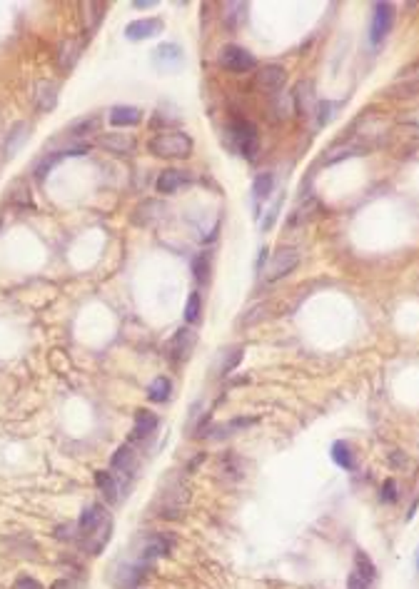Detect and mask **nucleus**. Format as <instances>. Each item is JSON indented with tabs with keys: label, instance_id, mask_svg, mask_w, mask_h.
<instances>
[{
	"label": "nucleus",
	"instance_id": "obj_1",
	"mask_svg": "<svg viewBox=\"0 0 419 589\" xmlns=\"http://www.w3.org/2000/svg\"><path fill=\"white\" fill-rule=\"evenodd\" d=\"M150 153H155L158 158H173V160H185L192 153V137H187L185 132H160L150 140Z\"/></svg>",
	"mask_w": 419,
	"mask_h": 589
},
{
	"label": "nucleus",
	"instance_id": "obj_2",
	"mask_svg": "<svg viewBox=\"0 0 419 589\" xmlns=\"http://www.w3.org/2000/svg\"><path fill=\"white\" fill-rule=\"evenodd\" d=\"M230 142L245 160H255L260 153V132L250 120H235L230 125Z\"/></svg>",
	"mask_w": 419,
	"mask_h": 589
},
{
	"label": "nucleus",
	"instance_id": "obj_3",
	"mask_svg": "<svg viewBox=\"0 0 419 589\" xmlns=\"http://www.w3.org/2000/svg\"><path fill=\"white\" fill-rule=\"evenodd\" d=\"M297 265H300V253H297L295 248H280L270 260H267L262 275H265L267 282H277V280H282V277H287L290 272H295Z\"/></svg>",
	"mask_w": 419,
	"mask_h": 589
},
{
	"label": "nucleus",
	"instance_id": "obj_4",
	"mask_svg": "<svg viewBox=\"0 0 419 589\" xmlns=\"http://www.w3.org/2000/svg\"><path fill=\"white\" fill-rule=\"evenodd\" d=\"M217 65L222 68V70L227 73H247L252 70V68L257 65L255 55H252L250 51H245V48L240 46H225L220 53H217Z\"/></svg>",
	"mask_w": 419,
	"mask_h": 589
},
{
	"label": "nucleus",
	"instance_id": "obj_5",
	"mask_svg": "<svg viewBox=\"0 0 419 589\" xmlns=\"http://www.w3.org/2000/svg\"><path fill=\"white\" fill-rule=\"evenodd\" d=\"M394 23V8L389 3H374L372 6V21H369V43L379 46L389 36Z\"/></svg>",
	"mask_w": 419,
	"mask_h": 589
},
{
	"label": "nucleus",
	"instance_id": "obj_6",
	"mask_svg": "<svg viewBox=\"0 0 419 589\" xmlns=\"http://www.w3.org/2000/svg\"><path fill=\"white\" fill-rule=\"evenodd\" d=\"M150 60H153V65L160 73H178L185 65L183 48L178 43H163V46H158L153 51V55H150Z\"/></svg>",
	"mask_w": 419,
	"mask_h": 589
},
{
	"label": "nucleus",
	"instance_id": "obj_7",
	"mask_svg": "<svg viewBox=\"0 0 419 589\" xmlns=\"http://www.w3.org/2000/svg\"><path fill=\"white\" fill-rule=\"evenodd\" d=\"M285 83H287V73L282 65H265V68H260L255 75V85L260 87L262 92H267V95L280 92L282 87H285Z\"/></svg>",
	"mask_w": 419,
	"mask_h": 589
},
{
	"label": "nucleus",
	"instance_id": "obj_8",
	"mask_svg": "<svg viewBox=\"0 0 419 589\" xmlns=\"http://www.w3.org/2000/svg\"><path fill=\"white\" fill-rule=\"evenodd\" d=\"M163 28H165V23L160 21V18H143V21H133L128 28H125V38L133 43H140V41H148V38L160 36Z\"/></svg>",
	"mask_w": 419,
	"mask_h": 589
},
{
	"label": "nucleus",
	"instance_id": "obj_9",
	"mask_svg": "<svg viewBox=\"0 0 419 589\" xmlns=\"http://www.w3.org/2000/svg\"><path fill=\"white\" fill-rule=\"evenodd\" d=\"M97 145L115 155H133L138 142H135L133 135H125V132H105V135L97 137Z\"/></svg>",
	"mask_w": 419,
	"mask_h": 589
},
{
	"label": "nucleus",
	"instance_id": "obj_10",
	"mask_svg": "<svg viewBox=\"0 0 419 589\" xmlns=\"http://www.w3.org/2000/svg\"><path fill=\"white\" fill-rule=\"evenodd\" d=\"M195 332L187 330V327H183V330L175 332V337L168 342V355L173 357L175 362H185L190 355H192V347H195Z\"/></svg>",
	"mask_w": 419,
	"mask_h": 589
},
{
	"label": "nucleus",
	"instance_id": "obj_11",
	"mask_svg": "<svg viewBox=\"0 0 419 589\" xmlns=\"http://www.w3.org/2000/svg\"><path fill=\"white\" fill-rule=\"evenodd\" d=\"M165 215V205L158 203V200H145L135 208L133 213V223L140 225V228H150V225H158Z\"/></svg>",
	"mask_w": 419,
	"mask_h": 589
},
{
	"label": "nucleus",
	"instance_id": "obj_12",
	"mask_svg": "<svg viewBox=\"0 0 419 589\" xmlns=\"http://www.w3.org/2000/svg\"><path fill=\"white\" fill-rule=\"evenodd\" d=\"M158 415L150 410H138L135 412V422H133V432H130V442H143L158 430Z\"/></svg>",
	"mask_w": 419,
	"mask_h": 589
},
{
	"label": "nucleus",
	"instance_id": "obj_13",
	"mask_svg": "<svg viewBox=\"0 0 419 589\" xmlns=\"http://www.w3.org/2000/svg\"><path fill=\"white\" fill-rule=\"evenodd\" d=\"M82 31L85 36L90 38L92 33L97 31V26L105 18V11H108V3H100V0H90V3H82Z\"/></svg>",
	"mask_w": 419,
	"mask_h": 589
},
{
	"label": "nucleus",
	"instance_id": "obj_14",
	"mask_svg": "<svg viewBox=\"0 0 419 589\" xmlns=\"http://www.w3.org/2000/svg\"><path fill=\"white\" fill-rule=\"evenodd\" d=\"M110 537H113V519H105L100 527L92 529L90 534H85L82 549H85L87 554H100L102 549H105V544L110 542Z\"/></svg>",
	"mask_w": 419,
	"mask_h": 589
},
{
	"label": "nucleus",
	"instance_id": "obj_15",
	"mask_svg": "<svg viewBox=\"0 0 419 589\" xmlns=\"http://www.w3.org/2000/svg\"><path fill=\"white\" fill-rule=\"evenodd\" d=\"M105 519H110L108 517V512H105V507L102 504H87L85 509H82V514H80V519H77V532L85 537V534H90L92 529H97L100 527Z\"/></svg>",
	"mask_w": 419,
	"mask_h": 589
},
{
	"label": "nucleus",
	"instance_id": "obj_16",
	"mask_svg": "<svg viewBox=\"0 0 419 589\" xmlns=\"http://www.w3.org/2000/svg\"><path fill=\"white\" fill-rule=\"evenodd\" d=\"M80 51H82V43L77 41V38H67V41H62L60 51H58V68H60L62 73L72 70V65H75L77 58H80Z\"/></svg>",
	"mask_w": 419,
	"mask_h": 589
},
{
	"label": "nucleus",
	"instance_id": "obj_17",
	"mask_svg": "<svg viewBox=\"0 0 419 589\" xmlns=\"http://www.w3.org/2000/svg\"><path fill=\"white\" fill-rule=\"evenodd\" d=\"M108 120H110V125H115V127L138 125V122L143 120V110H140V107H133V105H115L113 110H110Z\"/></svg>",
	"mask_w": 419,
	"mask_h": 589
},
{
	"label": "nucleus",
	"instance_id": "obj_18",
	"mask_svg": "<svg viewBox=\"0 0 419 589\" xmlns=\"http://www.w3.org/2000/svg\"><path fill=\"white\" fill-rule=\"evenodd\" d=\"M58 105V83L40 80L36 87V107L40 112H50Z\"/></svg>",
	"mask_w": 419,
	"mask_h": 589
},
{
	"label": "nucleus",
	"instance_id": "obj_19",
	"mask_svg": "<svg viewBox=\"0 0 419 589\" xmlns=\"http://www.w3.org/2000/svg\"><path fill=\"white\" fill-rule=\"evenodd\" d=\"M187 180L190 178L183 173V170H163L158 183H155V188H158V193H163V195H173V193H178Z\"/></svg>",
	"mask_w": 419,
	"mask_h": 589
},
{
	"label": "nucleus",
	"instance_id": "obj_20",
	"mask_svg": "<svg viewBox=\"0 0 419 589\" xmlns=\"http://www.w3.org/2000/svg\"><path fill=\"white\" fill-rule=\"evenodd\" d=\"M28 137H31V125H28V122H23V120L16 122V125L11 127V135H8V140H6V155H8V158L18 155V150L26 145Z\"/></svg>",
	"mask_w": 419,
	"mask_h": 589
},
{
	"label": "nucleus",
	"instance_id": "obj_21",
	"mask_svg": "<svg viewBox=\"0 0 419 589\" xmlns=\"http://www.w3.org/2000/svg\"><path fill=\"white\" fill-rule=\"evenodd\" d=\"M170 552V542H168V537H163V534H150L148 539H145V544H143V562H153V559H158V557H163V554H168Z\"/></svg>",
	"mask_w": 419,
	"mask_h": 589
},
{
	"label": "nucleus",
	"instance_id": "obj_22",
	"mask_svg": "<svg viewBox=\"0 0 419 589\" xmlns=\"http://www.w3.org/2000/svg\"><path fill=\"white\" fill-rule=\"evenodd\" d=\"M110 467H113L115 472H120V474L128 477V474L133 472V467H135V450L130 447V445L118 447L115 450V455H113V460H110Z\"/></svg>",
	"mask_w": 419,
	"mask_h": 589
},
{
	"label": "nucleus",
	"instance_id": "obj_23",
	"mask_svg": "<svg viewBox=\"0 0 419 589\" xmlns=\"http://www.w3.org/2000/svg\"><path fill=\"white\" fill-rule=\"evenodd\" d=\"M330 457H332L334 465H337V467H342V469H354V465H357L352 447H349V442H344V440L334 442L332 450H330Z\"/></svg>",
	"mask_w": 419,
	"mask_h": 589
},
{
	"label": "nucleus",
	"instance_id": "obj_24",
	"mask_svg": "<svg viewBox=\"0 0 419 589\" xmlns=\"http://www.w3.org/2000/svg\"><path fill=\"white\" fill-rule=\"evenodd\" d=\"M95 484H97V489H100V492L110 499V502H118L120 484H118V479H115L113 472H108V469H100V472H95Z\"/></svg>",
	"mask_w": 419,
	"mask_h": 589
},
{
	"label": "nucleus",
	"instance_id": "obj_25",
	"mask_svg": "<svg viewBox=\"0 0 419 589\" xmlns=\"http://www.w3.org/2000/svg\"><path fill=\"white\" fill-rule=\"evenodd\" d=\"M170 395H173V382L168 380V377H155L153 382H150L148 387V400L150 402H158V405H163V402L170 400Z\"/></svg>",
	"mask_w": 419,
	"mask_h": 589
},
{
	"label": "nucleus",
	"instance_id": "obj_26",
	"mask_svg": "<svg viewBox=\"0 0 419 589\" xmlns=\"http://www.w3.org/2000/svg\"><path fill=\"white\" fill-rule=\"evenodd\" d=\"M292 102H295V110L300 115H307L310 112V102H312V85L307 80L297 83L295 92H292Z\"/></svg>",
	"mask_w": 419,
	"mask_h": 589
},
{
	"label": "nucleus",
	"instance_id": "obj_27",
	"mask_svg": "<svg viewBox=\"0 0 419 589\" xmlns=\"http://www.w3.org/2000/svg\"><path fill=\"white\" fill-rule=\"evenodd\" d=\"M245 11H247V3H227L225 13H222V23H225V28L235 31V28L245 21Z\"/></svg>",
	"mask_w": 419,
	"mask_h": 589
},
{
	"label": "nucleus",
	"instance_id": "obj_28",
	"mask_svg": "<svg viewBox=\"0 0 419 589\" xmlns=\"http://www.w3.org/2000/svg\"><path fill=\"white\" fill-rule=\"evenodd\" d=\"M272 188H275V178L272 173H260L252 183V195H255V203H262L272 195Z\"/></svg>",
	"mask_w": 419,
	"mask_h": 589
},
{
	"label": "nucleus",
	"instance_id": "obj_29",
	"mask_svg": "<svg viewBox=\"0 0 419 589\" xmlns=\"http://www.w3.org/2000/svg\"><path fill=\"white\" fill-rule=\"evenodd\" d=\"M97 127H100V115H85V117H80V120L70 122V125H67V132H70L72 137H82V135H87V132H95Z\"/></svg>",
	"mask_w": 419,
	"mask_h": 589
},
{
	"label": "nucleus",
	"instance_id": "obj_30",
	"mask_svg": "<svg viewBox=\"0 0 419 589\" xmlns=\"http://www.w3.org/2000/svg\"><path fill=\"white\" fill-rule=\"evenodd\" d=\"M200 315H202V297H200V292H190L187 302H185V320L190 325H195L200 320Z\"/></svg>",
	"mask_w": 419,
	"mask_h": 589
},
{
	"label": "nucleus",
	"instance_id": "obj_31",
	"mask_svg": "<svg viewBox=\"0 0 419 589\" xmlns=\"http://www.w3.org/2000/svg\"><path fill=\"white\" fill-rule=\"evenodd\" d=\"M354 572L362 574V577L367 579L369 584H372L374 579H377V572H374V562H372V559H369L364 552H357V554H354Z\"/></svg>",
	"mask_w": 419,
	"mask_h": 589
},
{
	"label": "nucleus",
	"instance_id": "obj_32",
	"mask_svg": "<svg viewBox=\"0 0 419 589\" xmlns=\"http://www.w3.org/2000/svg\"><path fill=\"white\" fill-rule=\"evenodd\" d=\"M62 158H67V155H65V150H58V153H48L45 158H43L40 163H38V168H36V178H38V180H43L48 173H50L53 168H55L58 163H60Z\"/></svg>",
	"mask_w": 419,
	"mask_h": 589
},
{
	"label": "nucleus",
	"instance_id": "obj_33",
	"mask_svg": "<svg viewBox=\"0 0 419 589\" xmlns=\"http://www.w3.org/2000/svg\"><path fill=\"white\" fill-rule=\"evenodd\" d=\"M192 272L200 285L207 282L210 280V253H200L197 258L192 260Z\"/></svg>",
	"mask_w": 419,
	"mask_h": 589
},
{
	"label": "nucleus",
	"instance_id": "obj_34",
	"mask_svg": "<svg viewBox=\"0 0 419 589\" xmlns=\"http://www.w3.org/2000/svg\"><path fill=\"white\" fill-rule=\"evenodd\" d=\"M334 110H337V102H332V100H322L317 105V122L320 125H327L330 120H332V115H334Z\"/></svg>",
	"mask_w": 419,
	"mask_h": 589
},
{
	"label": "nucleus",
	"instance_id": "obj_35",
	"mask_svg": "<svg viewBox=\"0 0 419 589\" xmlns=\"http://www.w3.org/2000/svg\"><path fill=\"white\" fill-rule=\"evenodd\" d=\"M242 362V347H235V350H230V355L225 357V362H222V375H230V372H235V367Z\"/></svg>",
	"mask_w": 419,
	"mask_h": 589
},
{
	"label": "nucleus",
	"instance_id": "obj_36",
	"mask_svg": "<svg viewBox=\"0 0 419 589\" xmlns=\"http://www.w3.org/2000/svg\"><path fill=\"white\" fill-rule=\"evenodd\" d=\"M13 589H43V584L38 582L36 577H31V574H21V577L13 582Z\"/></svg>",
	"mask_w": 419,
	"mask_h": 589
},
{
	"label": "nucleus",
	"instance_id": "obj_37",
	"mask_svg": "<svg viewBox=\"0 0 419 589\" xmlns=\"http://www.w3.org/2000/svg\"><path fill=\"white\" fill-rule=\"evenodd\" d=\"M379 497H382V502H397V482L394 479H384Z\"/></svg>",
	"mask_w": 419,
	"mask_h": 589
},
{
	"label": "nucleus",
	"instance_id": "obj_38",
	"mask_svg": "<svg viewBox=\"0 0 419 589\" xmlns=\"http://www.w3.org/2000/svg\"><path fill=\"white\" fill-rule=\"evenodd\" d=\"M369 587H372V584H369L367 579L362 577V574L354 572V569L349 572V577H347V589H369Z\"/></svg>",
	"mask_w": 419,
	"mask_h": 589
},
{
	"label": "nucleus",
	"instance_id": "obj_39",
	"mask_svg": "<svg viewBox=\"0 0 419 589\" xmlns=\"http://www.w3.org/2000/svg\"><path fill=\"white\" fill-rule=\"evenodd\" d=\"M389 465H392V467H404V465H407V460H404V452L402 450H394V452H389Z\"/></svg>",
	"mask_w": 419,
	"mask_h": 589
},
{
	"label": "nucleus",
	"instance_id": "obj_40",
	"mask_svg": "<svg viewBox=\"0 0 419 589\" xmlns=\"http://www.w3.org/2000/svg\"><path fill=\"white\" fill-rule=\"evenodd\" d=\"M280 205H282V198H277V203L272 205V213L267 215V218H265V223H262V228H265V230H270L272 225H275V218H277V210H280Z\"/></svg>",
	"mask_w": 419,
	"mask_h": 589
},
{
	"label": "nucleus",
	"instance_id": "obj_41",
	"mask_svg": "<svg viewBox=\"0 0 419 589\" xmlns=\"http://www.w3.org/2000/svg\"><path fill=\"white\" fill-rule=\"evenodd\" d=\"M67 587H70V582H67V579H58V582L53 584L50 589H67Z\"/></svg>",
	"mask_w": 419,
	"mask_h": 589
},
{
	"label": "nucleus",
	"instance_id": "obj_42",
	"mask_svg": "<svg viewBox=\"0 0 419 589\" xmlns=\"http://www.w3.org/2000/svg\"><path fill=\"white\" fill-rule=\"evenodd\" d=\"M135 8H153L155 6V0H140V3H133Z\"/></svg>",
	"mask_w": 419,
	"mask_h": 589
},
{
	"label": "nucleus",
	"instance_id": "obj_43",
	"mask_svg": "<svg viewBox=\"0 0 419 589\" xmlns=\"http://www.w3.org/2000/svg\"><path fill=\"white\" fill-rule=\"evenodd\" d=\"M417 569H419V557H417Z\"/></svg>",
	"mask_w": 419,
	"mask_h": 589
}]
</instances>
